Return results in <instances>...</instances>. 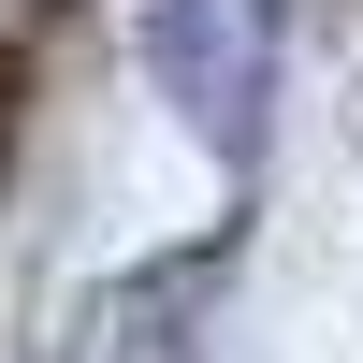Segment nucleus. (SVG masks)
I'll list each match as a JSON object with an SVG mask.
<instances>
[{
	"label": "nucleus",
	"mask_w": 363,
	"mask_h": 363,
	"mask_svg": "<svg viewBox=\"0 0 363 363\" xmlns=\"http://www.w3.org/2000/svg\"><path fill=\"white\" fill-rule=\"evenodd\" d=\"M262 58H277V0H145V73L218 160L262 145Z\"/></svg>",
	"instance_id": "nucleus-1"
}]
</instances>
